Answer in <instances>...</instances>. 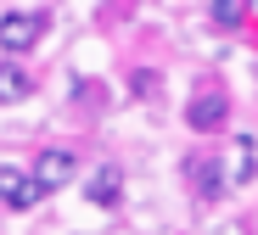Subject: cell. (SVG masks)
<instances>
[{"instance_id": "277c9868", "label": "cell", "mask_w": 258, "mask_h": 235, "mask_svg": "<svg viewBox=\"0 0 258 235\" xmlns=\"http://www.w3.org/2000/svg\"><path fill=\"white\" fill-rule=\"evenodd\" d=\"M34 179H39V191H62V185L73 179V151H45V157H39L34 163Z\"/></svg>"}, {"instance_id": "52a82bcc", "label": "cell", "mask_w": 258, "mask_h": 235, "mask_svg": "<svg viewBox=\"0 0 258 235\" xmlns=\"http://www.w3.org/2000/svg\"><path fill=\"white\" fill-rule=\"evenodd\" d=\"M28 90H34V79H28L17 62H0V101H23Z\"/></svg>"}, {"instance_id": "3957f363", "label": "cell", "mask_w": 258, "mask_h": 235, "mask_svg": "<svg viewBox=\"0 0 258 235\" xmlns=\"http://www.w3.org/2000/svg\"><path fill=\"white\" fill-rule=\"evenodd\" d=\"M225 112H230V101L219 96V90H197L191 107H185V123L191 129H225Z\"/></svg>"}, {"instance_id": "7a4b0ae2", "label": "cell", "mask_w": 258, "mask_h": 235, "mask_svg": "<svg viewBox=\"0 0 258 235\" xmlns=\"http://www.w3.org/2000/svg\"><path fill=\"white\" fill-rule=\"evenodd\" d=\"M0 202L6 207H39L45 191H39V179L23 174V168H0Z\"/></svg>"}, {"instance_id": "8992f818", "label": "cell", "mask_w": 258, "mask_h": 235, "mask_svg": "<svg viewBox=\"0 0 258 235\" xmlns=\"http://www.w3.org/2000/svg\"><path fill=\"white\" fill-rule=\"evenodd\" d=\"M191 185H197L202 196H219V191H225V168L213 163V157H197V163H191Z\"/></svg>"}, {"instance_id": "5b68a950", "label": "cell", "mask_w": 258, "mask_h": 235, "mask_svg": "<svg viewBox=\"0 0 258 235\" xmlns=\"http://www.w3.org/2000/svg\"><path fill=\"white\" fill-rule=\"evenodd\" d=\"M118 191H123V174L107 163V168H96V179H90V202L96 207H112L118 202Z\"/></svg>"}, {"instance_id": "6da1fadb", "label": "cell", "mask_w": 258, "mask_h": 235, "mask_svg": "<svg viewBox=\"0 0 258 235\" xmlns=\"http://www.w3.org/2000/svg\"><path fill=\"white\" fill-rule=\"evenodd\" d=\"M39 28H45V12H6L0 17V51L6 56L28 51V45L39 39Z\"/></svg>"}, {"instance_id": "ba28073f", "label": "cell", "mask_w": 258, "mask_h": 235, "mask_svg": "<svg viewBox=\"0 0 258 235\" xmlns=\"http://www.w3.org/2000/svg\"><path fill=\"white\" fill-rule=\"evenodd\" d=\"M208 23H213V28H236V23H247V6L219 0V6H208Z\"/></svg>"}]
</instances>
